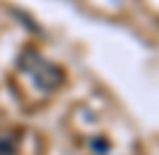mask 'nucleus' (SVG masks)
<instances>
[{"mask_svg":"<svg viewBox=\"0 0 159 155\" xmlns=\"http://www.w3.org/2000/svg\"><path fill=\"white\" fill-rule=\"evenodd\" d=\"M26 72H31L33 76V84L40 88V91H52L62 84V72L60 67H55L45 60H33L29 62V67H24Z\"/></svg>","mask_w":159,"mask_h":155,"instance_id":"f257e3e1","label":"nucleus"},{"mask_svg":"<svg viewBox=\"0 0 159 155\" xmlns=\"http://www.w3.org/2000/svg\"><path fill=\"white\" fill-rule=\"evenodd\" d=\"M90 146H93L98 153H102V155H105V153H107V148H109V146H107V143H102L100 138H93V141H90Z\"/></svg>","mask_w":159,"mask_h":155,"instance_id":"f03ea898","label":"nucleus"}]
</instances>
